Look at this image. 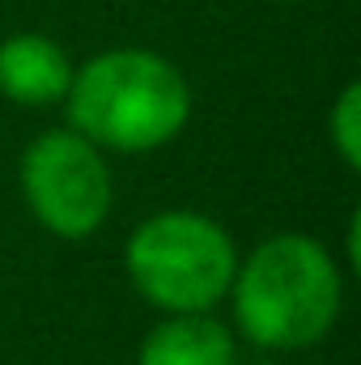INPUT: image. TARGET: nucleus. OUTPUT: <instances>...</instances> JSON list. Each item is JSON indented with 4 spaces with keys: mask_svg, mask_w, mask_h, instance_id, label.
<instances>
[{
    "mask_svg": "<svg viewBox=\"0 0 361 365\" xmlns=\"http://www.w3.org/2000/svg\"><path fill=\"white\" fill-rule=\"evenodd\" d=\"M225 297H234V323L251 344L298 353L336 327L345 280L332 251L310 234H272L238 259Z\"/></svg>",
    "mask_w": 361,
    "mask_h": 365,
    "instance_id": "f257e3e1",
    "label": "nucleus"
},
{
    "mask_svg": "<svg viewBox=\"0 0 361 365\" xmlns=\"http://www.w3.org/2000/svg\"><path fill=\"white\" fill-rule=\"evenodd\" d=\"M68 123L98 149L149 153L179 136L191 119L183 73L141 47L93 56L68 81Z\"/></svg>",
    "mask_w": 361,
    "mask_h": 365,
    "instance_id": "f03ea898",
    "label": "nucleus"
},
{
    "mask_svg": "<svg viewBox=\"0 0 361 365\" xmlns=\"http://www.w3.org/2000/svg\"><path fill=\"white\" fill-rule=\"evenodd\" d=\"M123 264L149 306L166 314H213L234 284L238 251L213 217L171 208L132 230Z\"/></svg>",
    "mask_w": 361,
    "mask_h": 365,
    "instance_id": "7ed1b4c3",
    "label": "nucleus"
},
{
    "mask_svg": "<svg viewBox=\"0 0 361 365\" xmlns=\"http://www.w3.org/2000/svg\"><path fill=\"white\" fill-rule=\"evenodd\" d=\"M21 195L34 221L68 242L102 230L111 212V170L81 132H43L21 158Z\"/></svg>",
    "mask_w": 361,
    "mask_h": 365,
    "instance_id": "20e7f679",
    "label": "nucleus"
},
{
    "mask_svg": "<svg viewBox=\"0 0 361 365\" xmlns=\"http://www.w3.org/2000/svg\"><path fill=\"white\" fill-rule=\"evenodd\" d=\"M73 68L47 34H13L0 43V93L17 106H51L68 93Z\"/></svg>",
    "mask_w": 361,
    "mask_h": 365,
    "instance_id": "39448f33",
    "label": "nucleus"
},
{
    "mask_svg": "<svg viewBox=\"0 0 361 365\" xmlns=\"http://www.w3.org/2000/svg\"><path fill=\"white\" fill-rule=\"evenodd\" d=\"M136 365H234V331L213 314H171L141 340Z\"/></svg>",
    "mask_w": 361,
    "mask_h": 365,
    "instance_id": "423d86ee",
    "label": "nucleus"
},
{
    "mask_svg": "<svg viewBox=\"0 0 361 365\" xmlns=\"http://www.w3.org/2000/svg\"><path fill=\"white\" fill-rule=\"evenodd\" d=\"M327 128H332L327 136H332L340 162L349 170H357L361 166V90L357 86H349V90L336 98V106L327 115Z\"/></svg>",
    "mask_w": 361,
    "mask_h": 365,
    "instance_id": "0eeeda50",
    "label": "nucleus"
}]
</instances>
